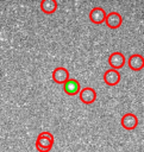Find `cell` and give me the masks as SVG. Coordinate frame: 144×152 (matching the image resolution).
Instances as JSON below:
<instances>
[{"mask_svg":"<svg viewBox=\"0 0 144 152\" xmlns=\"http://www.w3.org/2000/svg\"><path fill=\"white\" fill-rule=\"evenodd\" d=\"M54 146V135L50 132H42L37 137L36 148L39 152H49Z\"/></svg>","mask_w":144,"mask_h":152,"instance_id":"cell-1","label":"cell"},{"mask_svg":"<svg viewBox=\"0 0 144 152\" xmlns=\"http://www.w3.org/2000/svg\"><path fill=\"white\" fill-rule=\"evenodd\" d=\"M108 64L112 66V69L119 70L125 64V56L119 51H114L108 56Z\"/></svg>","mask_w":144,"mask_h":152,"instance_id":"cell-2","label":"cell"},{"mask_svg":"<svg viewBox=\"0 0 144 152\" xmlns=\"http://www.w3.org/2000/svg\"><path fill=\"white\" fill-rule=\"evenodd\" d=\"M120 124L121 126L125 128V129H134L137 126H138V118L136 116V114H132V113H126L121 116L120 119Z\"/></svg>","mask_w":144,"mask_h":152,"instance_id":"cell-3","label":"cell"},{"mask_svg":"<svg viewBox=\"0 0 144 152\" xmlns=\"http://www.w3.org/2000/svg\"><path fill=\"white\" fill-rule=\"evenodd\" d=\"M52 80L58 84H64L69 80V71L63 66H57L52 71Z\"/></svg>","mask_w":144,"mask_h":152,"instance_id":"cell-4","label":"cell"},{"mask_svg":"<svg viewBox=\"0 0 144 152\" xmlns=\"http://www.w3.org/2000/svg\"><path fill=\"white\" fill-rule=\"evenodd\" d=\"M127 64L131 70L139 71L144 68V57L139 53H132L127 59Z\"/></svg>","mask_w":144,"mask_h":152,"instance_id":"cell-5","label":"cell"},{"mask_svg":"<svg viewBox=\"0 0 144 152\" xmlns=\"http://www.w3.org/2000/svg\"><path fill=\"white\" fill-rule=\"evenodd\" d=\"M79 97L81 100V102L86 103V104H89V103H93L96 99V93L93 88L90 87H86L83 89L80 90L79 93Z\"/></svg>","mask_w":144,"mask_h":152,"instance_id":"cell-6","label":"cell"},{"mask_svg":"<svg viewBox=\"0 0 144 152\" xmlns=\"http://www.w3.org/2000/svg\"><path fill=\"white\" fill-rule=\"evenodd\" d=\"M63 90L68 95H76L81 90L80 82L75 78H69L64 84H63Z\"/></svg>","mask_w":144,"mask_h":152,"instance_id":"cell-7","label":"cell"},{"mask_svg":"<svg viewBox=\"0 0 144 152\" xmlns=\"http://www.w3.org/2000/svg\"><path fill=\"white\" fill-rule=\"evenodd\" d=\"M104 81L108 86H117L120 82V74L118 70L108 69L104 74Z\"/></svg>","mask_w":144,"mask_h":152,"instance_id":"cell-8","label":"cell"},{"mask_svg":"<svg viewBox=\"0 0 144 152\" xmlns=\"http://www.w3.org/2000/svg\"><path fill=\"white\" fill-rule=\"evenodd\" d=\"M89 19L94 24H101L106 19V12L101 7H94L89 12Z\"/></svg>","mask_w":144,"mask_h":152,"instance_id":"cell-9","label":"cell"},{"mask_svg":"<svg viewBox=\"0 0 144 152\" xmlns=\"http://www.w3.org/2000/svg\"><path fill=\"white\" fill-rule=\"evenodd\" d=\"M105 21H106V25L108 27H111V28H118L121 25V23H123V18H121V15L118 12H111V13L106 14Z\"/></svg>","mask_w":144,"mask_h":152,"instance_id":"cell-10","label":"cell"},{"mask_svg":"<svg viewBox=\"0 0 144 152\" xmlns=\"http://www.w3.org/2000/svg\"><path fill=\"white\" fill-rule=\"evenodd\" d=\"M40 10L45 14H52L57 10V1L56 0H42Z\"/></svg>","mask_w":144,"mask_h":152,"instance_id":"cell-11","label":"cell"}]
</instances>
